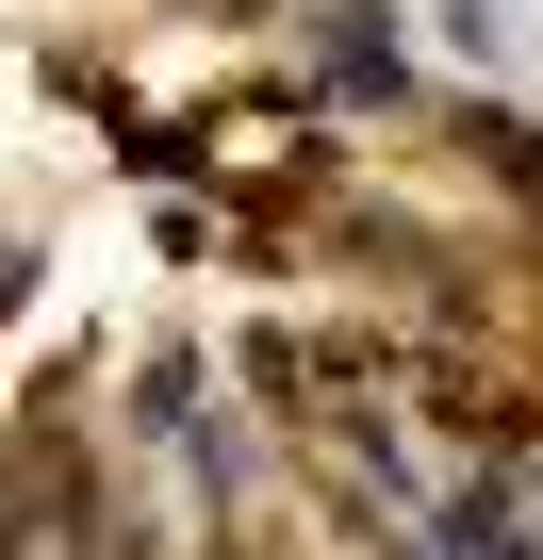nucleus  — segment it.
<instances>
[{
	"mask_svg": "<svg viewBox=\"0 0 543 560\" xmlns=\"http://www.w3.org/2000/svg\"><path fill=\"white\" fill-rule=\"evenodd\" d=\"M330 100L346 116H428L412 100V50H396V0H346V18H330Z\"/></svg>",
	"mask_w": 543,
	"mask_h": 560,
	"instance_id": "nucleus-1",
	"label": "nucleus"
},
{
	"mask_svg": "<svg viewBox=\"0 0 543 560\" xmlns=\"http://www.w3.org/2000/svg\"><path fill=\"white\" fill-rule=\"evenodd\" d=\"M461 149H477V165H494L510 198H543V132H527V116H494V100H461Z\"/></svg>",
	"mask_w": 543,
	"mask_h": 560,
	"instance_id": "nucleus-2",
	"label": "nucleus"
},
{
	"mask_svg": "<svg viewBox=\"0 0 543 560\" xmlns=\"http://www.w3.org/2000/svg\"><path fill=\"white\" fill-rule=\"evenodd\" d=\"M17 298H34V247H17V231H0V314H17Z\"/></svg>",
	"mask_w": 543,
	"mask_h": 560,
	"instance_id": "nucleus-3",
	"label": "nucleus"
}]
</instances>
